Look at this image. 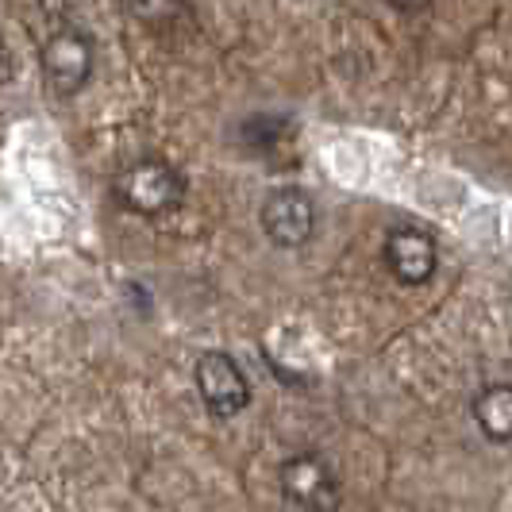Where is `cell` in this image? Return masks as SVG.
Listing matches in <instances>:
<instances>
[{
  "instance_id": "obj_1",
  "label": "cell",
  "mask_w": 512,
  "mask_h": 512,
  "mask_svg": "<svg viewBox=\"0 0 512 512\" xmlns=\"http://www.w3.org/2000/svg\"><path fill=\"white\" fill-rule=\"evenodd\" d=\"M120 205L135 216H166L185 201V178L166 158H139L116 178Z\"/></svg>"
},
{
  "instance_id": "obj_2",
  "label": "cell",
  "mask_w": 512,
  "mask_h": 512,
  "mask_svg": "<svg viewBox=\"0 0 512 512\" xmlns=\"http://www.w3.org/2000/svg\"><path fill=\"white\" fill-rule=\"evenodd\" d=\"M258 220H262V231L274 247L297 251L316 235V201L301 185H282V189L266 193Z\"/></svg>"
},
{
  "instance_id": "obj_3",
  "label": "cell",
  "mask_w": 512,
  "mask_h": 512,
  "mask_svg": "<svg viewBox=\"0 0 512 512\" xmlns=\"http://www.w3.org/2000/svg\"><path fill=\"white\" fill-rule=\"evenodd\" d=\"M193 382H197V393H201L205 409L216 420H231V416H239L251 405V382H247L243 366L231 359L228 351H205L197 359Z\"/></svg>"
},
{
  "instance_id": "obj_4",
  "label": "cell",
  "mask_w": 512,
  "mask_h": 512,
  "mask_svg": "<svg viewBox=\"0 0 512 512\" xmlns=\"http://www.w3.org/2000/svg\"><path fill=\"white\" fill-rule=\"evenodd\" d=\"M282 497L293 509L308 512H332L339 509V482L332 466L320 459L316 451H301L282 462Z\"/></svg>"
},
{
  "instance_id": "obj_5",
  "label": "cell",
  "mask_w": 512,
  "mask_h": 512,
  "mask_svg": "<svg viewBox=\"0 0 512 512\" xmlns=\"http://www.w3.org/2000/svg\"><path fill=\"white\" fill-rule=\"evenodd\" d=\"M382 258L389 278L401 285H428L436 278L439 251H436V239L424 228H412V224L389 228V235H385L382 243Z\"/></svg>"
},
{
  "instance_id": "obj_6",
  "label": "cell",
  "mask_w": 512,
  "mask_h": 512,
  "mask_svg": "<svg viewBox=\"0 0 512 512\" xmlns=\"http://www.w3.org/2000/svg\"><path fill=\"white\" fill-rule=\"evenodd\" d=\"M43 70H47V81L54 85V93L70 97L81 85H89V77H93V43L74 27L58 31L43 47Z\"/></svg>"
},
{
  "instance_id": "obj_7",
  "label": "cell",
  "mask_w": 512,
  "mask_h": 512,
  "mask_svg": "<svg viewBox=\"0 0 512 512\" xmlns=\"http://www.w3.org/2000/svg\"><path fill=\"white\" fill-rule=\"evenodd\" d=\"M474 424L489 443H512V385L497 382L474 393Z\"/></svg>"
},
{
  "instance_id": "obj_8",
  "label": "cell",
  "mask_w": 512,
  "mask_h": 512,
  "mask_svg": "<svg viewBox=\"0 0 512 512\" xmlns=\"http://www.w3.org/2000/svg\"><path fill=\"white\" fill-rule=\"evenodd\" d=\"M128 12L147 27H162L174 24L181 12H185V0H124Z\"/></svg>"
},
{
  "instance_id": "obj_9",
  "label": "cell",
  "mask_w": 512,
  "mask_h": 512,
  "mask_svg": "<svg viewBox=\"0 0 512 512\" xmlns=\"http://www.w3.org/2000/svg\"><path fill=\"white\" fill-rule=\"evenodd\" d=\"M285 131H289V124L278 120V116H255V120L243 124V143L255 147V151H274L282 143Z\"/></svg>"
},
{
  "instance_id": "obj_10",
  "label": "cell",
  "mask_w": 512,
  "mask_h": 512,
  "mask_svg": "<svg viewBox=\"0 0 512 512\" xmlns=\"http://www.w3.org/2000/svg\"><path fill=\"white\" fill-rule=\"evenodd\" d=\"M12 77H16V58L8 51V43L0 39V85H8Z\"/></svg>"
},
{
  "instance_id": "obj_11",
  "label": "cell",
  "mask_w": 512,
  "mask_h": 512,
  "mask_svg": "<svg viewBox=\"0 0 512 512\" xmlns=\"http://www.w3.org/2000/svg\"><path fill=\"white\" fill-rule=\"evenodd\" d=\"M385 4H393L397 12H424L432 0H385Z\"/></svg>"
}]
</instances>
